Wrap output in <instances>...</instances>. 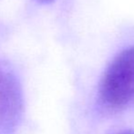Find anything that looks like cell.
Listing matches in <instances>:
<instances>
[{"label": "cell", "instance_id": "cell-1", "mask_svg": "<svg viewBox=\"0 0 134 134\" xmlns=\"http://www.w3.org/2000/svg\"><path fill=\"white\" fill-rule=\"evenodd\" d=\"M99 96L113 108L134 98V47L121 51L110 63L99 84Z\"/></svg>", "mask_w": 134, "mask_h": 134}, {"label": "cell", "instance_id": "cell-2", "mask_svg": "<svg viewBox=\"0 0 134 134\" xmlns=\"http://www.w3.org/2000/svg\"><path fill=\"white\" fill-rule=\"evenodd\" d=\"M36 1L40 4H50V3H52V2H54L55 0H36Z\"/></svg>", "mask_w": 134, "mask_h": 134}, {"label": "cell", "instance_id": "cell-3", "mask_svg": "<svg viewBox=\"0 0 134 134\" xmlns=\"http://www.w3.org/2000/svg\"><path fill=\"white\" fill-rule=\"evenodd\" d=\"M118 134H134V131H124Z\"/></svg>", "mask_w": 134, "mask_h": 134}, {"label": "cell", "instance_id": "cell-4", "mask_svg": "<svg viewBox=\"0 0 134 134\" xmlns=\"http://www.w3.org/2000/svg\"><path fill=\"white\" fill-rule=\"evenodd\" d=\"M2 75L3 74H0V81H1V79H2Z\"/></svg>", "mask_w": 134, "mask_h": 134}]
</instances>
